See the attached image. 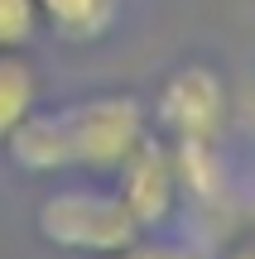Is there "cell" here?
Here are the masks:
<instances>
[{
    "label": "cell",
    "instance_id": "6da1fadb",
    "mask_svg": "<svg viewBox=\"0 0 255 259\" xmlns=\"http://www.w3.org/2000/svg\"><path fill=\"white\" fill-rule=\"evenodd\" d=\"M150 106L130 92H96L67 106H39L10 130L5 144L10 163L29 178H111L150 135Z\"/></svg>",
    "mask_w": 255,
    "mask_h": 259
},
{
    "label": "cell",
    "instance_id": "7a4b0ae2",
    "mask_svg": "<svg viewBox=\"0 0 255 259\" xmlns=\"http://www.w3.org/2000/svg\"><path fill=\"white\" fill-rule=\"evenodd\" d=\"M34 231L44 245L63 254H82V259H96V254H111L121 245H130L140 231V221L130 216V206L121 202L116 187H106L101 178H82V183H63L53 192H44L34 211Z\"/></svg>",
    "mask_w": 255,
    "mask_h": 259
},
{
    "label": "cell",
    "instance_id": "3957f363",
    "mask_svg": "<svg viewBox=\"0 0 255 259\" xmlns=\"http://www.w3.org/2000/svg\"><path fill=\"white\" fill-rule=\"evenodd\" d=\"M231 115V96L217 67L183 63L159 82V96L150 106V125L169 144H217Z\"/></svg>",
    "mask_w": 255,
    "mask_h": 259
},
{
    "label": "cell",
    "instance_id": "277c9868",
    "mask_svg": "<svg viewBox=\"0 0 255 259\" xmlns=\"http://www.w3.org/2000/svg\"><path fill=\"white\" fill-rule=\"evenodd\" d=\"M116 192H121V202L130 206V216L140 221V231H159V226H169L173 206H178V158H173V144L164 135H144L140 149H135L130 158H125L121 168H116Z\"/></svg>",
    "mask_w": 255,
    "mask_h": 259
},
{
    "label": "cell",
    "instance_id": "5b68a950",
    "mask_svg": "<svg viewBox=\"0 0 255 259\" xmlns=\"http://www.w3.org/2000/svg\"><path fill=\"white\" fill-rule=\"evenodd\" d=\"M121 24V0H39V29L63 44H101Z\"/></svg>",
    "mask_w": 255,
    "mask_h": 259
},
{
    "label": "cell",
    "instance_id": "8992f818",
    "mask_svg": "<svg viewBox=\"0 0 255 259\" xmlns=\"http://www.w3.org/2000/svg\"><path fill=\"white\" fill-rule=\"evenodd\" d=\"M39 106H44L39 67L24 58V48H0V139Z\"/></svg>",
    "mask_w": 255,
    "mask_h": 259
},
{
    "label": "cell",
    "instance_id": "52a82bcc",
    "mask_svg": "<svg viewBox=\"0 0 255 259\" xmlns=\"http://www.w3.org/2000/svg\"><path fill=\"white\" fill-rule=\"evenodd\" d=\"M39 34V0H0V48H24Z\"/></svg>",
    "mask_w": 255,
    "mask_h": 259
},
{
    "label": "cell",
    "instance_id": "ba28073f",
    "mask_svg": "<svg viewBox=\"0 0 255 259\" xmlns=\"http://www.w3.org/2000/svg\"><path fill=\"white\" fill-rule=\"evenodd\" d=\"M96 259H198V254H193L188 245L159 240L154 231H144V235H135L130 245H121V250H111V254H96Z\"/></svg>",
    "mask_w": 255,
    "mask_h": 259
},
{
    "label": "cell",
    "instance_id": "9c48e42d",
    "mask_svg": "<svg viewBox=\"0 0 255 259\" xmlns=\"http://www.w3.org/2000/svg\"><path fill=\"white\" fill-rule=\"evenodd\" d=\"M227 259H255V245H241V250H231Z\"/></svg>",
    "mask_w": 255,
    "mask_h": 259
}]
</instances>
